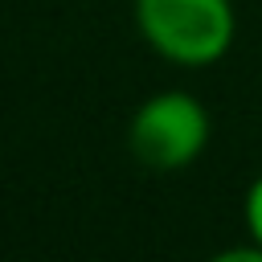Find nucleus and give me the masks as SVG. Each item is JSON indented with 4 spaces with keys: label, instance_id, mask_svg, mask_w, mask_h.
I'll use <instances>...</instances> for the list:
<instances>
[{
    "label": "nucleus",
    "instance_id": "f257e3e1",
    "mask_svg": "<svg viewBox=\"0 0 262 262\" xmlns=\"http://www.w3.org/2000/svg\"><path fill=\"white\" fill-rule=\"evenodd\" d=\"M131 16L147 49L172 66H217L237 37L233 0H131Z\"/></svg>",
    "mask_w": 262,
    "mask_h": 262
},
{
    "label": "nucleus",
    "instance_id": "f03ea898",
    "mask_svg": "<svg viewBox=\"0 0 262 262\" xmlns=\"http://www.w3.org/2000/svg\"><path fill=\"white\" fill-rule=\"evenodd\" d=\"M213 135V119L205 102L188 90H156L147 94L127 123L131 156L151 172H184L192 168Z\"/></svg>",
    "mask_w": 262,
    "mask_h": 262
},
{
    "label": "nucleus",
    "instance_id": "7ed1b4c3",
    "mask_svg": "<svg viewBox=\"0 0 262 262\" xmlns=\"http://www.w3.org/2000/svg\"><path fill=\"white\" fill-rule=\"evenodd\" d=\"M242 225H246V237L254 246H262V172L250 180V188L242 196Z\"/></svg>",
    "mask_w": 262,
    "mask_h": 262
},
{
    "label": "nucleus",
    "instance_id": "20e7f679",
    "mask_svg": "<svg viewBox=\"0 0 262 262\" xmlns=\"http://www.w3.org/2000/svg\"><path fill=\"white\" fill-rule=\"evenodd\" d=\"M205 262H262V246H254V242L246 237L242 246H225V250L209 254Z\"/></svg>",
    "mask_w": 262,
    "mask_h": 262
}]
</instances>
